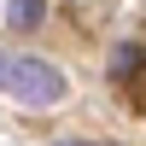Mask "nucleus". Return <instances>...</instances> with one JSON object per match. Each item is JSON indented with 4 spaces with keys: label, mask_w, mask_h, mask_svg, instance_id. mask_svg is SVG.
I'll list each match as a JSON object with an SVG mask.
<instances>
[{
    "label": "nucleus",
    "mask_w": 146,
    "mask_h": 146,
    "mask_svg": "<svg viewBox=\"0 0 146 146\" xmlns=\"http://www.w3.org/2000/svg\"><path fill=\"white\" fill-rule=\"evenodd\" d=\"M64 88L70 82L58 76V64H47V58H12V70H6V94H18L23 105H58Z\"/></svg>",
    "instance_id": "f257e3e1"
},
{
    "label": "nucleus",
    "mask_w": 146,
    "mask_h": 146,
    "mask_svg": "<svg viewBox=\"0 0 146 146\" xmlns=\"http://www.w3.org/2000/svg\"><path fill=\"white\" fill-rule=\"evenodd\" d=\"M140 70H146V53H140L135 41H123V47L111 53V76H117V82H135Z\"/></svg>",
    "instance_id": "f03ea898"
},
{
    "label": "nucleus",
    "mask_w": 146,
    "mask_h": 146,
    "mask_svg": "<svg viewBox=\"0 0 146 146\" xmlns=\"http://www.w3.org/2000/svg\"><path fill=\"white\" fill-rule=\"evenodd\" d=\"M6 18H12V29H35V23L47 18V0H12Z\"/></svg>",
    "instance_id": "7ed1b4c3"
},
{
    "label": "nucleus",
    "mask_w": 146,
    "mask_h": 146,
    "mask_svg": "<svg viewBox=\"0 0 146 146\" xmlns=\"http://www.w3.org/2000/svg\"><path fill=\"white\" fill-rule=\"evenodd\" d=\"M53 146H117V140H53Z\"/></svg>",
    "instance_id": "20e7f679"
},
{
    "label": "nucleus",
    "mask_w": 146,
    "mask_h": 146,
    "mask_svg": "<svg viewBox=\"0 0 146 146\" xmlns=\"http://www.w3.org/2000/svg\"><path fill=\"white\" fill-rule=\"evenodd\" d=\"M6 70H12V53H0V88H6Z\"/></svg>",
    "instance_id": "39448f33"
}]
</instances>
